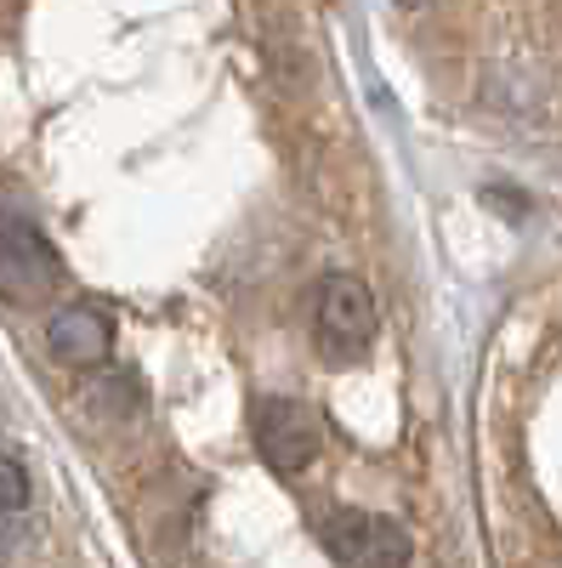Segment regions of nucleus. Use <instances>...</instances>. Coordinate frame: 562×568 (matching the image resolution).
<instances>
[{
    "instance_id": "f257e3e1",
    "label": "nucleus",
    "mask_w": 562,
    "mask_h": 568,
    "mask_svg": "<svg viewBox=\"0 0 562 568\" xmlns=\"http://www.w3.org/2000/svg\"><path fill=\"white\" fill-rule=\"evenodd\" d=\"M381 336V313H375V296L358 273H324L313 291V342L324 358L352 364L375 347Z\"/></svg>"
},
{
    "instance_id": "f03ea898",
    "label": "nucleus",
    "mask_w": 562,
    "mask_h": 568,
    "mask_svg": "<svg viewBox=\"0 0 562 568\" xmlns=\"http://www.w3.org/2000/svg\"><path fill=\"white\" fill-rule=\"evenodd\" d=\"M63 284V256L52 251V240L23 216L0 205V296L29 307L45 302Z\"/></svg>"
},
{
    "instance_id": "7ed1b4c3",
    "label": "nucleus",
    "mask_w": 562,
    "mask_h": 568,
    "mask_svg": "<svg viewBox=\"0 0 562 568\" xmlns=\"http://www.w3.org/2000/svg\"><path fill=\"white\" fill-rule=\"evenodd\" d=\"M324 551L341 568H409V529L387 511H364V506H341L324 517Z\"/></svg>"
},
{
    "instance_id": "20e7f679",
    "label": "nucleus",
    "mask_w": 562,
    "mask_h": 568,
    "mask_svg": "<svg viewBox=\"0 0 562 568\" xmlns=\"http://www.w3.org/2000/svg\"><path fill=\"white\" fill-rule=\"evenodd\" d=\"M251 438H256V455L278 478H296V471H307L318 460V420L296 398H262L251 409Z\"/></svg>"
},
{
    "instance_id": "39448f33",
    "label": "nucleus",
    "mask_w": 562,
    "mask_h": 568,
    "mask_svg": "<svg viewBox=\"0 0 562 568\" xmlns=\"http://www.w3.org/2000/svg\"><path fill=\"white\" fill-rule=\"evenodd\" d=\"M45 347H52V358L69 364V369H91L114 353V324H109L103 307L69 302V307L52 313V324H45Z\"/></svg>"
},
{
    "instance_id": "423d86ee",
    "label": "nucleus",
    "mask_w": 562,
    "mask_h": 568,
    "mask_svg": "<svg viewBox=\"0 0 562 568\" xmlns=\"http://www.w3.org/2000/svg\"><path fill=\"white\" fill-rule=\"evenodd\" d=\"M34 506V484H29V466L12 455V449H0V529H18L23 517Z\"/></svg>"
},
{
    "instance_id": "0eeeda50",
    "label": "nucleus",
    "mask_w": 562,
    "mask_h": 568,
    "mask_svg": "<svg viewBox=\"0 0 562 568\" xmlns=\"http://www.w3.org/2000/svg\"><path fill=\"white\" fill-rule=\"evenodd\" d=\"M392 7H403V12H420V7H427V0H392Z\"/></svg>"
}]
</instances>
